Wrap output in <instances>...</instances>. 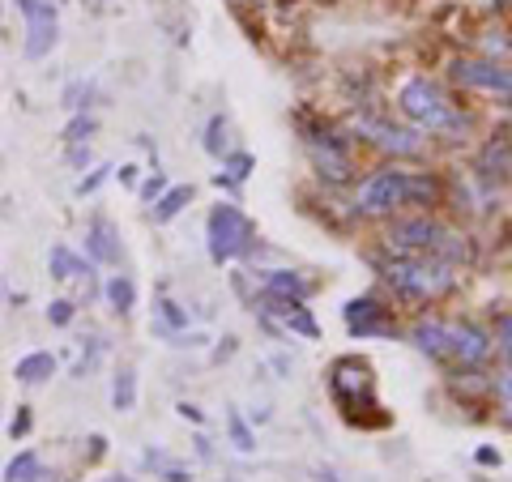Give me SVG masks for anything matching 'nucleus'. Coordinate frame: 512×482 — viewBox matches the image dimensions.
<instances>
[{"mask_svg":"<svg viewBox=\"0 0 512 482\" xmlns=\"http://www.w3.org/2000/svg\"><path fill=\"white\" fill-rule=\"evenodd\" d=\"M444 197V188L436 175H427V171H406V167H380L372 171L367 180L359 184L355 192V210L363 218H393V214H402L410 210V205H423V210H431V205H440Z\"/></svg>","mask_w":512,"mask_h":482,"instance_id":"1","label":"nucleus"},{"mask_svg":"<svg viewBox=\"0 0 512 482\" xmlns=\"http://www.w3.org/2000/svg\"><path fill=\"white\" fill-rule=\"evenodd\" d=\"M372 265L380 269V278L393 286V295H402L410 303H436L457 291V265L440 261V256L384 248L380 256H372Z\"/></svg>","mask_w":512,"mask_h":482,"instance_id":"2","label":"nucleus"},{"mask_svg":"<svg viewBox=\"0 0 512 482\" xmlns=\"http://www.w3.org/2000/svg\"><path fill=\"white\" fill-rule=\"evenodd\" d=\"M384 248L393 252H419V256H440L448 265H466L470 261V248L453 227L427 218V214H414V218H397L389 231H384Z\"/></svg>","mask_w":512,"mask_h":482,"instance_id":"3","label":"nucleus"},{"mask_svg":"<svg viewBox=\"0 0 512 482\" xmlns=\"http://www.w3.org/2000/svg\"><path fill=\"white\" fill-rule=\"evenodd\" d=\"M397 107H402V116L419 128V133H461V128L470 124V116H461V111L448 103L444 86L436 77H410V82L397 90Z\"/></svg>","mask_w":512,"mask_h":482,"instance_id":"4","label":"nucleus"},{"mask_svg":"<svg viewBox=\"0 0 512 482\" xmlns=\"http://www.w3.org/2000/svg\"><path fill=\"white\" fill-rule=\"evenodd\" d=\"M252 248H256L252 218L231 201L214 205L210 218H205V252H210V261L231 265V261H239V256H248Z\"/></svg>","mask_w":512,"mask_h":482,"instance_id":"5","label":"nucleus"},{"mask_svg":"<svg viewBox=\"0 0 512 482\" xmlns=\"http://www.w3.org/2000/svg\"><path fill=\"white\" fill-rule=\"evenodd\" d=\"M329 393H333L338 410L346 414L350 423H363V410H380L372 367H367L363 359H338V363H333V372H329Z\"/></svg>","mask_w":512,"mask_h":482,"instance_id":"6","label":"nucleus"},{"mask_svg":"<svg viewBox=\"0 0 512 482\" xmlns=\"http://www.w3.org/2000/svg\"><path fill=\"white\" fill-rule=\"evenodd\" d=\"M13 9L22 13L26 35H22V56L26 60H47L60 43V9L56 0H13Z\"/></svg>","mask_w":512,"mask_h":482,"instance_id":"7","label":"nucleus"},{"mask_svg":"<svg viewBox=\"0 0 512 482\" xmlns=\"http://www.w3.org/2000/svg\"><path fill=\"white\" fill-rule=\"evenodd\" d=\"M453 82L461 90H474V94H491L495 103L512 107V69L495 60H453Z\"/></svg>","mask_w":512,"mask_h":482,"instance_id":"8","label":"nucleus"},{"mask_svg":"<svg viewBox=\"0 0 512 482\" xmlns=\"http://www.w3.org/2000/svg\"><path fill=\"white\" fill-rule=\"evenodd\" d=\"M350 128H355L359 141H367V146H376V150L393 154V158H419L423 154V133L419 128H397V124L380 120V116H359Z\"/></svg>","mask_w":512,"mask_h":482,"instance_id":"9","label":"nucleus"},{"mask_svg":"<svg viewBox=\"0 0 512 482\" xmlns=\"http://www.w3.org/2000/svg\"><path fill=\"white\" fill-rule=\"evenodd\" d=\"M308 154H312V167L320 180L329 184H346L355 175V154H350V141L338 137L333 128H320V133L308 137Z\"/></svg>","mask_w":512,"mask_h":482,"instance_id":"10","label":"nucleus"},{"mask_svg":"<svg viewBox=\"0 0 512 482\" xmlns=\"http://www.w3.org/2000/svg\"><path fill=\"white\" fill-rule=\"evenodd\" d=\"M342 320H346L350 337H393V333H397V316H393V308H384L376 295L350 299L346 308H342Z\"/></svg>","mask_w":512,"mask_h":482,"instance_id":"11","label":"nucleus"},{"mask_svg":"<svg viewBox=\"0 0 512 482\" xmlns=\"http://www.w3.org/2000/svg\"><path fill=\"white\" fill-rule=\"evenodd\" d=\"M448 333H453V363L461 367V372H478L491 355V329L474 325V320H448Z\"/></svg>","mask_w":512,"mask_h":482,"instance_id":"12","label":"nucleus"},{"mask_svg":"<svg viewBox=\"0 0 512 482\" xmlns=\"http://www.w3.org/2000/svg\"><path fill=\"white\" fill-rule=\"evenodd\" d=\"M406 337H410V346L419 350L423 359H431V363H453V333H448V320L423 316V320H414Z\"/></svg>","mask_w":512,"mask_h":482,"instance_id":"13","label":"nucleus"},{"mask_svg":"<svg viewBox=\"0 0 512 482\" xmlns=\"http://www.w3.org/2000/svg\"><path fill=\"white\" fill-rule=\"evenodd\" d=\"M120 256H124V244H120L116 227H111V218L94 214L86 227V261L90 265H120Z\"/></svg>","mask_w":512,"mask_h":482,"instance_id":"14","label":"nucleus"},{"mask_svg":"<svg viewBox=\"0 0 512 482\" xmlns=\"http://www.w3.org/2000/svg\"><path fill=\"white\" fill-rule=\"evenodd\" d=\"M256 291H261L265 299H308L316 291V282L312 278H303V273L295 269H265V278L256 282Z\"/></svg>","mask_w":512,"mask_h":482,"instance_id":"15","label":"nucleus"},{"mask_svg":"<svg viewBox=\"0 0 512 482\" xmlns=\"http://www.w3.org/2000/svg\"><path fill=\"white\" fill-rule=\"evenodd\" d=\"M47 269H52L56 282H77V278H82L90 286V278H94V269H90L86 256H77L73 248H64V244H56L52 252H47Z\"/></svg>","mask_w":512,"mask_h":482,"instance_id":"16","label":"nucleus"},{"mask_svg":"<svg viewBox=\"0 0 512 482\" xmlns=\"http://www.w3.org/2000/svg\"><path fill=\"white\" fill-rule=\"evenodd\" d=\"M52 376H56V355L52 350H30V355H22L18 363H13V380L30 384V389H35V384H47Z\"/></svg>","mask_w":512,"mask_h":482,"instance_id":"17","label":"nucleus"},{"mask_svg":"<svg viewBox=\"0 0 512 482\" xmlns=\"http://www.w3.org/2000/svg\"><path fill=\"white\" fill-rule=\"evenodd\" d=\"M103 299H107V308L116 312V316H128L137 308V286L128 273H111V278L103 282Z\"/></svg>","mask_w":512,"mask_h":482,"instance_id":"18","label":"nucleus"},{"mask_svg":"<svg viewBox=\"0 0 512 482\" xmlns=\"http://www.w3.org/2000/svg\"><path fill=\"white\" fill-rule=\"evenodd\" d=\"M111 406H116L120 414L137 410V367L133 363L116 367V376H111Z\"/></svg>","mask_w":512,"mask_h":482,"instance_id":"19","label":"nucleus"},{"mask_svg":"<svg viewBox=\"0 0 512 482\" xmlns=\"http://www.w3.org/2000/svg\"><path fill=\"white\" fill-rule=\"evenodd\" d=\"M192 205V184H171L163 197L154 201V210H150V218L158 222V227H163V222H171V218H180L184 210Z\"/></svg>","mask_w":512,"mask_h":482,"instance_id":"20","label":"nucleus"},{"mask_svg":"<svg viewBox=\"0 0 512 482\" xmlns=\"http://www.w3.org/2000/svg\"><path fill=\"white\" fill-rule=\"evenodd\" d=\"M252 167H256V158L248 154V150H231V154H222V171L214 175V184L218 188H239L252 175Z\"/></svg>","mask_w":512,"mask_h":482,"instance_id":"21","label":"nucleus"},{"mask_svg":"<svg viewBox=\"0 0 512 482\" xmlns=\"http://www.w3.org/2000/svg\"><path fill=\"white\" fill-rule=\"evenodd\" d=\"M43 478V461H39V453H18L9 461V470H5V482H39Z\"/></svg>","mask_w":512,"mask_h":482,"instance_id":"22","label":"nucleus"},{"mask_svg":"<svg viewBox=\"0 0 512 482\" xmlns=\"http://www.w3.org/2000/svg\"><path fill=\"white\" fill-rule=\"evenodd\" d=\"M491 401H495V414L512 427V367H504L500 376H491Z\"/></svg>","mask_w":512,"mask_h":482,"instance_id":"23","label":"nucleus"},{"mask_svg":"<svg viewBox=\"0 0 512 482\" xmlns=\"http://www.w3.org/2000/svg\"><path fill=\"white\" fill-rule=\"evenodd\" d=\"M99 133V120L90 111H77V116L64 124V146H90V137Z\"/></svg>","mask_w":512,"mask_h":482,"instance_id":"24","label":"nucleus"},{"mask_svg":"<svg viewBox=\"0 0 512 482\" xmlns=\"http://www.w3.org/2000/svg\"><path fill=\"white\" fill-rule=\"evenodd\" d=\"M154 316H158V329H167V333H180V329H188V312H184L175 299H167V295H158V303H154Z\"/></svg>","mask_w":512,"mask_h":482,"instance_id":"25","label":"nucleus"},{"mask_svg":"<svg viewBox=\"0 0 512 482\" xmlns=\"http://www.w3.org/2000/svg\"><path fill=\"white\" fill-rule=\"evenodd\" d=\"M227 133H231L227 116H210V124H205V154H214V158L231 154V141H227Z\"/></svg>","mask_w":512,"mask_h":482,"instance_id":"26","label":"nucleus"},{"mask_svg":"<svg viewBox=\"0 0 512 482\" xmlns=\"http://www.w3.org/2000/svg\"><path fill=\"white\" fill-rule=\"evenodd\" d=\"M491 346H495V355L504 359V367H512V316H508V312H500V316H495Z\"/></svg>","mask_w":512,"mask_h":482,"instance_id":"27","label":"nucleus"},{"mask_svg":"<svg viewBox=\"0 0 512 482\" xmlns=\"http://www.w3.org/2000/svg\"><path fill=\"white\" fill-rule=\"evenodd\" d=\"M90 99H94V82H82V77H77V82H69L64 86V94H60V103L73 111H90Z\"/></svg>","mask_w":512,"mask_h":482,"instance_id":"28","label":"nucleus"},{"mask_svg":"<svg viewBox=\"0 0 512 482\" xmlns=\"http://www.w3.org/2000/svg\"><path fill=\"white\" fill-rule=\"evenodd\" d=\"M227 427H231V444L239 448V453H252V448H256V436H252V427H248L244 419H239L235 410L227 414Z\"/></svg>","mask_w":512,"mask_h":482,"instance_id":"29","label":"nucleus"},{"mask_svg":"<svg viewBox=\"0 0 512 482\" xmlns=\"http://www.w3.org/2000/svg\"><path fill=\"white\" fill-rule=\"evenodd\" d=\"M73 316H77V303L73 299H52V303H47V325L64 329V325H73Z\"/></svg>","mask_w":512,"mask_h":482,"instance_id":"30","label":"nucleus"},{"mask_svg":"<svg viewBox=\"0 0 512 482\" xmlns=\"http://www.w3.org/2000/svg\"><path fill=\"white\" fill-rule=\"evenodd\" d=\"M30 427H35V414H30V406H18V414L9 419V440H26Z\"/></svg>","mask_w":512,"mask_h":482,"instance_id":"31","label":"nucleus"},{"mask_svg":"<svg viewBox=\"0 0 512 482\" xmlns=\"http://www.w3.org/2000/svg\"><path fill=\"white\" fill-rule=\"evenodd\" d=\"M107 175H111V167H94L90 175H82V180H77V197H90V192H99Z\"/></svg>","mask_w":512,"mask_h":482,"instance_id":"32","label":"nucleus"},{"mask_svg":"<svg viewBox=\"0 0 512 482\" xmlns=\"http://www.w3.org/2000/svg\"><path fill=\"white\" fill-rule=\"evenodd\" d=\"M163 192H167V175H163V171H154L150 180L141 184V197H146V201H158V197H163Z\"/></svg>","mask_w":512,"mask_h":482,"instance_id":"33","label":"nucleus"},{"mask_svg":"<svg viewBox=\"0 0 512 482\" xmlns=\"http://www.w3.org/2000/svg\"><path fill=\"white\" fill-rule=\"evenodd\" d=\"M175 410H180V419H188V423H205V414H201V406H192V401H180V406H175Z\"/></svg>","mask_w":512,"mask_h":482,"instance_id":"34","label":"nucleus"},{"mask_svg":"<svg viewBox=\"0 0 512 482\" xmlns=\"http://www.w3.org/2000/svg\"><path fill=\"white\" fill-rule=\"evenodd\" d=\"M163 478H167V482H188L192 474L184 470V465H171V461H167V465H163Z\"/></svg>","mask_w":512,"mask_h":482,"instance_id":"35","label":"nucleus"},{"mask_svg":"<svg viewBox=\"0 0 512 482\" xmlns=\"http://www.w3.org/2000/svg\"><path fill=\"white\" fill-rule=\"evenodd\" d=\"M69 163L73 167H86L90 163V146H69Z\"/></svg>","mask_w":512,"mask_h":482,"instance_id":"36","label":"nucleus"},{"mask_svg":"<svg viewBox=\"0 0 512 482\" xmlns=\"http://www.w3.org/2000/svg\"><path fill=\"white\" fill-rule=\"evenodd\" d=\"M107 453V440L103 436H90V461H99Z\"/></svg>","mask_w":512,"mask_h":482,"instance_id":"37","label":"nucleus"},{"mask_svg":"<svg viewBox=\"0 0 512 482\" xmlns=\"http://www.w3.org/2000/svg\"><path fill=\"white\" fill-rule=\"evenodd\" d=\"M478 465H500V453L495 448H478Z\"/></svg>","mask_w":512,"mask_h":482,"instance_id":"38","label":"nucleus"},{"mask_svg":"<svg viewBox=\"0 0 512 482\" xmlns=\"http://www.w3.org/2000/svg\"><path fill=\"white\" fill-rule=\"evenodd\" d=\"M120 180L124 184H137V167H120Z\"/></svg>","mask_w":512,"mask_h":482,"instance_id":"39","label":"nucleus"},{"mask_svg":"<svg viewBox=\"0 0 512 482\" xmlns=\"http://www.w3.org/2000/svg\"><path fill=\"white\" fill-rule=\"evenodd\" d=\"M111 482H133V478H111Z\"/></svg>","mask_w":512,"mask_h":482,"instance_id":"40","label":"nucleus"},{"mask_svg":"<svg viewBox=\"0 0 512 482\" xmlns=\"http://www.w3.org/2000/svg\"><path fill=\"white\" fill-rule=\"evenodd\" d=\"M90 5H107V0H90Z\"/></svg>","mask_w":512,"mask_h":482,"instance_id":"41","label":"nucleus"}]
</instances>
